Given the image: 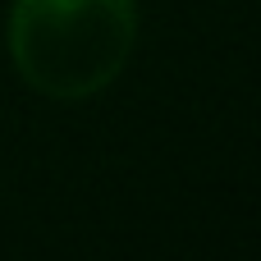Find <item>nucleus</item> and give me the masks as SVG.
Segmentation results:
<instances>
[{
  "instance_id": "1",
  "label": "nucleus",
  "mask_w": 261,
  "mask_h": 261,
  "mask_svg": "<svg viewBox=\"0 0 261 261\" xmlns=\"http://www.w3.org/2000/svg\"><path fill=\"white\" fill-rule=\"evenodd\" d=\"M18 78L50 101L106 92L138 41L133 0H14L5 23Z\"/></svg>"
}]
</instances>
